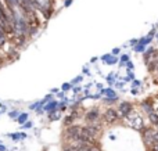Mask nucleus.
<instances>
[{"label": "nucleus", "instance_id": "dca6fc26", "mask_svg": "<svg viewBox=\"0 0 158 151\" xmlns=\"http://www.w3.org/2000/svg\"><path fill=\"white\" fill-rule=\"evenodd\" d=\"M135 51L136 53H144L146 51V46H143V44H136V46H135Z\"/></svg>", "mask_w": 158, "mask_h": 151}, {"label": "nucleus", "instance_id": "c85d7f7f", "mask_svg": "<svg viewBox=\"0 0 158 151\" xmlns=\"http://www.w3.org/2000/svg\"><path fill=\"white\" fill-rule=\"evenodd\" d=\"M82 80V76H78V78H75L74 80H72V83H79Z\"/></svg>", "mask_w": 158, "mask_h": 151}, {"label": "nucleus", "instance_id": "20e7f679", "mask_svg": "<svg viewBox=\"0 0 158 151\" xmlns=\"http://www.w3.org/2000/svg\"><path fill=\"white\" fill-rule=\"evenodd\" d=\"M133 110H135V107L131 101H121L119 104H118V111H119L121 118H125V116L129 115Z\"/></svg>", "mask_w": 158, "mask_h": 151}, {"label": "nucleus", "instance_id": "f8f14e48", "mask_svg": "<svg viewBox=\"0 0 158 151\" xmlns=\"http://www.w3.org/2000/svg\"><path fill=\"white\" fill-rule=\"evenodd\" d=\"M151 40H153V38L147 35V36H144V38L139 39V43H140V44H143V46H147V44H150V43H151Z\"/></svg>", "mask_w": 158, "mask_h": 151}, {"label": "nucleus", "instance_id": "f3484780", "mask_svg": "<svg viewBox=\"0 0 158 151\" xmlns=\"http://www.w3.org/2000/svg\"><path fill=\"white\" fill-rule=\"evenodd\" d=\"M10 137L14 139V140H18V139H25L27 135L25 133H17V135H10Z\"/></svg>", "mask_w": 158, "mask_h": 151}, {"label": "nucleus", "instance_id": "412c9836", "mask_svg": "<svg viewBox=\"0 0 158 151\" xmlns=\"http://www.w3.org/2000/svg\"><path fill=\"white\" fill-rule=\"evenodd\" d=\"M119 53H121V47H115V49L112 50V53H111V54H112V55H118V54H119Z\"/></svg>", "mask_w": 158, "mask_h": 151}, {"label": "nucleus", "instance_id": "a878e982", "mask_svg": "<svg viewBox=\"0 0 158 151\" xmlns=\"http://www.w3.org/2000/svg\"><path fill=\"white\" fill-rule=\"evenodd\" d=\"M126 67H128L129 69H133V63H132V61H128V63H126Z\"/></svg>", "mask_w": 158, "mask_h": 151}, {"label": "nucleus", "instance_id": "ddd939ff", "mask_svg": "<svg viewBox=\"0 0 158 151\" xmlns=\"http://www.w3.org/2000/svg\"><path fill=\"white\" fill-rule=\"evenodd\" d=\"M58 111H60V110H58ZM58 111H54V112H50V114H49L50 121H57V119L61 118V114L58 112Z\"/></svg>", "mask_w": 158, "mask_h": 151}, {"label": "nucleus", "instance_id": "aec40b11", "mask_svg": "<svg viewBox=\"0 0 158 151\" xmlns=\"http://www.w3.org/2000/svg\"><path fill=\"white\" fill-rule=\"evenodd\" d=\"M71 86H72V83H64V85L61 86V90L67 92V90H69V89H71Z\"/></svg>", "mask_w": 158, "mask_h": 151}, {"label": "nucleus", "instance_id": "5701e85b", "mask_svg": "<svg viewBox=\"0 0 158 151\" xmlns=\"http://www.w3.org/2000/svg\"><path fill=\"white\" fill-rule=\"evenodd\" d=\"M10 116H11V118H15V116L18 118V116H19V111H13V112H10Z\"/></svg>", "mask_w": 158, "mask_h": 151}, {"label": "nucleus", "instance_id": "b1692460", "mask_svg": "<svg viewBox=\"0 0 158 151\" xmlns=\"http://www.w3.org/2000/svg\"><path fill=\"white\" fill-rule=\"evenodd\" d=\"M104 101H106V103H110V104H111V103H115V101H117V99H108V97H107V99H104Z\"/></svg>", "mask_w": 158, "mask_h": 151}, {"label": "nucleus", "instance_id": "0eeeda50", "mask_svg": "<svg viewBox=\"0 0 158 151\" xmlns=\"http://www.w3.org/2000/svg\"><path fill=\"white\" fill-rule=\"evenodd\" d=\"M85 129H86L92 136H94V137H97V135L100 133V126H97L96 124H89V125H86V126H85Z\"/></svg>", "mask_w": 158, "mask_h": 151}, {"label": "nucleus", "instance_id": "c756f323", "mask_svg": "<svg viewBox=\"0 0 158 151\" xmlns=\"http://www.w3.org/2000/svg\"><path fill=\"white\" fill-rule=\"evenodd\" d=\"M140 85H142V83H140L139 80H133V86H135V88H136V86H140Z\"/></svg>", "mask_w": 158, "mask_h": 151}, {"label": "nucleus", "instance_id": "f704fd0d", "mask_svg": "<svg viewBox=\"0 0 158 151\" xmlns=\"http://www.w3.org/2000/svg\"><path fill=\"white\" fill-rule=\"evenodd\" d=\"M156 38H157V40H158V32H157V35H156Z\"/></svg>", "mask_w": 158, "mask_h": 151}, {"label": "nucleus", "instance_id": "6e6552de", "mask_svg": "<svg viewBox=\"0 0 158 151\" xmlns=\"http://www.w3.org/2000/svg\"><path fill=\"white\" fill-rule=\"evenodd\" d=\"M44 111H47V112H54V111H58V101H56V100H53V101H49L46 105L43 107Z\"/></svg>", "mask_w": 158, "mask_h": 151}, {"label": "nucleus", "instance_id": "4468645a", "mask_svg": "<svg viewBox=\"0 0 158 151\" xmlns=\"http://www.w3.org/2000/svg\"><path fill=\"white\" fill-rule=\"evenodd\" d=\"M27 119H28V114L24 112V114H19V116L17 118V122H18V124H21V125H24V124H27V122H25Z\"/></svg>", "mask_w": 158, "mask_h": 151}, {"label": "nucleus", "instance_id": "4be33fe9", "mask_svg": "<svg viewBox=\"0 0 158 151\" xmlns=\"http://www.w3.org/2000/svg\"><path fill=\"white\" fill-rule=\"evenodd\" d=\"M129 44H131V46H136V44H139V39H132L131 42H129Z\"/></svg>", "mask_w": 158, "mask_h": 151}, {"label": "nucleus", "instance_id": "a211bd4d", "mask_svg": "<svg viewBox=\"0 0 158 151\" xmlns=\"http://www.w3.org/2000/svg\"><path fill=\"white\" fill-rule=\"evenodd\" d=\"M158 143V129L154 128V133H153V144Z\"/></svg>", "mask_w": 158, "mask_h": 151}, {"label": "nucleus", "instance_id": "cd10ccee", "mask_svg": "<svg viewBox=\"0 0 158 151\" xmlns=\"http://www.w3.org/2000/svg\"><path fill=\"white\" fill-rule=\"evenodd\" d=\"M151 151H158V143H156V144H153V146H151Z\"/></svg>", "mask_w": 158, "mask_h": 151}, {"label": "nucleus", "instance_id": "e433bc0d", "mask_svg": "<svg viewBox=\"0 0 158 151\" xmlns=\"http://www.w3.org/2000/svg\"><path fill=\"white\" fill-rule=\"evenodd\" d=\"M157 27H158V24H157Z\"/></svg>", "mask_w": 158, "mask_h": 151}, {"label": "nucleus", "instance_id": "f257e3e1", "mask_svg": "<svg viewBox=\"0 0 158 151\" xmlns=\"http://www.w3.org/2000/svg\"><path fill=\"white\" fill-rule=\"evenodd\" d=\"M123 119H125V124L128 125V126H131L132 129L140 130V132L144 129V119H143V116L140 115L137 111L133 110L129 115H126Z\"/></svg>", "mask_w": 158, "mask_h": 151}, {"label": "nucleus", "instance_id": "9d476101", "mask_svg": "<svg viewBox=\"0 0 158 151\" xmlns=\"http://www.w3.org/2000/svg\"><path fill=\"white\" fill-rule=\"evenodd\" d=\"M101 94H106L108 99H117V93H115L112 89H106V90H101Z\"/></svg>", "mask_w": 158, "mask_h": 151}, {"label": "nucleus", "instance_id": "2f4dec72", "mask_svg": "<svg viewBox=\"0 0 158 151\" xmlns=\"http://www.w3.org/2000/svg\"><path fill=\"white\" fill-rule=\"evenodd\" d=\"M74 92H75V93H78V92H81V88H75V89H74Z\"/></svg>", "mask_w": 158, "mask_h": 151}, {"label": "nucleus", "instance_id": "7c9ffc66", "mask_svg": "<svg viewBox=\"0 0 158 151\" xmlns=\"http://www.w3.org/2000/svg\"><path fill=\"white\" fill-rule=\"evenodd\" d=\"M110 55H111V54H106V55H103V57H101V60H103V61H106L107 58L110 57Z\"/></svg>", "mask_w": 158, "mask_h": 151}, {"label": "nucleus", "instance_id": "423d86ee", "mask_svg": "<svg viewBox=\"0 0 158 151\" xmlns=\"http://www.w3.org/2000/svg\"><path fill=\"white\" fill-rule=\"evenodd\" d=\"M140 107H142V110L144 111V112L151 114L154 112V104H153V100H143L142 103H140Z\"/></svg>", "mask_w": 158, "mask_h": 151}, {"label": "nucleus", "instance_id": "9b49d317", "mask_svg": "<svg viewBox=\"0 0 158 151\" xmlns=\"http://www.w3.org/2000/svg\"><path fill=\"white\" fill-rule=\"evenodd\" d=\"M75 118H77V112H72L71 115L67 116V118H65V125H67V126H71L72 122L75 121Z\"/></svg>", "mask_w": 158, "mask_h": 151}, {"label": "nucleus", "instance_id": "39448f33", "mask_svg": "<svg viewBox=\"0 0 158 151\" xmlns=\"http://www.w3.org/2000/svg\"><path fill=\"white\" fill-rule=\"evenodd\" d=\"M98 118H100V111H98V108H92V110H89L85 114V119H86L89 124H96V122L98 121Z\"/></svg>", "mask_w": 158, "mask_h": 151}, {"label": "nucleus", "instance_id": "f03ea898", "mask_svg": "<svg viewBox=\"0 0 158 151\" xmlns=\"http://www.w3.org/2000/svg\"><path fill=\"white\" fill-rule=\"evenodd\" d=\"M121 119V115H119V111L118 108H112V107H108L103 114V121L106 124H115Z\"/></svg>", "mask_w": 158, "mask_h": 151}, {"label": "nucleus", "instance_id": "c9c22d12", "mask_svg": "<svg viewBox=\"0 0 158 151\" xmlns=\"http://www.w3.org/2000/svg\"><path fill=\"white\" fill-rule=\"evenodd\" d=\"M157 71H158V67H157Z\"/></svg>", "mask_w": 158, "mask_h": 151}, {"label": "nucleus", "instance_id": "2eb2a0df", "mask_svg": "<svg viewBox=\"0 0 158 151\" xmlns=\"http://www.w3.org/2000/svg\"><path fill=\"white\" fill-rule=\"evenodd\" d=\"M117 61H118V58L115 57V55L111 54V55H110V57L106 60V63L108 64V65H114V64H117Z\"/></svg>", "mask_w": 158, "mask_h": 151}, {"label": "nucleus", "instance_id": "4c0bfd02", "mask_svg": "<svg viewBox=\"0 0 158 151\" xmlns=\"http://www.w3.org/2000/svg\"><path fill=\"white\" fill-rule=\"evenodd\" d=\"M0 143H2V141H0Z\"/></svg>", "mask_w": 158, "mask_h": 151}, {"label": "nucleus", "instance_id": "bb28decb", "mask_svg": "<svg viewBox=\"0 0 158 151\" xmlns=\"http://www.w3.org/2000/svg\"><path fill=\"white\" fill-rule=\"evenodd\" d=\"M71 3H72V0H65V2H64V7H68V6H71Z\"/></svg>", "mask_w": 158, "mask_h": 151}, {"label": "nucleus", "instance_id": "6ab92c4d", "mask_svg": "<svg viewBox=\"0 0 158 151\" xmlns=\"http://www.w3.org/2000/svg\"><path fill=\"white\" fill-rule=\"evenodd\" d=\"M128 61H131L129 60V55L128 54H123L122 57H121V65H123V64H126Z\"/></svg>", "mask_w": 158, "mask_h": 151}, {"label": "nucleus", "instance_id": "1a4fd4ad", "mask_svg": "<svg viewBox=\"0 0 158 151\" xmlns=\"http://www.w3.org/2000/svg\"><path fill=\"white\" fill-rule=\"evenodd\" d=\"M148 121H150V124L153 125V126H157L158 125V114L157 112L148 114Z\"/></svg>", "mask_w": 158, "mask_h": 151}, {"label": "nucleus", "instance_id": "473e14b6", "mask_svg": "<svg viewBox=\"0 0 158 151\" xmlns=\"http://www.w3.org/2000/svg\"><path fill=\"white\" fill-rule=\"evenodd\" d=\"M0 151H6V147L2 146V144H0Z\"/></svg>", "mask_w": 158, "mask_h": 151}, {"label": "nucleus", "instance_id": "7ed1b4c3", "mask_svg": "<svg viewBox=\"0 0 158 151\" xmlns=\"http://www.w3.org/2000/svg\"><path fill=\"white\" fill-rule=\"evenodd\" d=\"M81 132H82V126H78V125H71V126H68L65 130L67 137H69L72 141H79Z\"/></svg>", "mask_w": 158, "mask_h": 151}, {"label": "nucleus", "instance_id": "393cba45", "mask_svg": "<svg viewBox=\"0 0 158 151\" xmlns=\"http://www.w3.org/2000/svg\"><path fill=\"white\" fill-rule=\"evenodd\" d=\"M32 122H27V124H24V128L25 129H29V128H32Z\"/></svg>", "mask_w": 158, "mask_h": 151}, {"label": "nucleus", "instance_id": "72a5a7b5", "mask_svg": "<svg viewBox=\"0 0 158 151\" xmlns=\"http://www.w3.org/2000/svg\"><path fill=\"white\" fill-rule=\"evenodd\" d=\"M90 61H92V63H96V61H97V57H93Z\"/></svg>", "mask_w": 158, "mask_h": 151}]
</instances>
